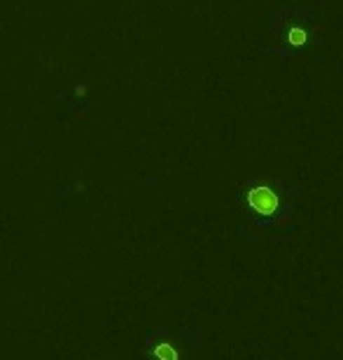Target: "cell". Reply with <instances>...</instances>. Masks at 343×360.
<instances>
[{
    "mask_svg": "<svg viewBox=\"0 0 343 360\" xmlns=\"http://www.w3.org/2000/svg\"><path fill=\"white\" fill-rule=\"evenodd\" d=\"M248 204L250 208H253L255 213H260V215H271V213H276L278 211V194L271 190V187L267 185H257L253 187V190L248 192Z\"/></svg>",
    "mask_w": 343,
    "mask_h": 360,
    "instance_id": "cell-1",
    "label": "cell"
},
{
    "mask_svg": "<svg viewBox=\"0 0 343 360\" xmlns=\"http://www.w3.org/2000/svg\"><path fill=\"white\" fill-rule=\"evenodd\" d=\"M288 45L290 47H306V42H309V28L302 26V24H290L288 28Z\"/></svg>",
    "mask_w": 343,
    "mask_h": 360,
    "instance_id": "cell-2",
    "label": "cell"
},
{
    "mask_svg": "<svg viewBox=\"0 0 343 360\" xmlns=\"http://www.w3.org/2000/svg\"><path fill=\"white\" fill-rule=\"evenodd\" d=\"M156 356L163 358V360H175V351L170 347H159V351H156Z\"/></svg>",
    "mask_w": 343,
    "mask_h": 360,
    "instance_id": "cell-3",
    "label": "cell"
}]
</instances>
